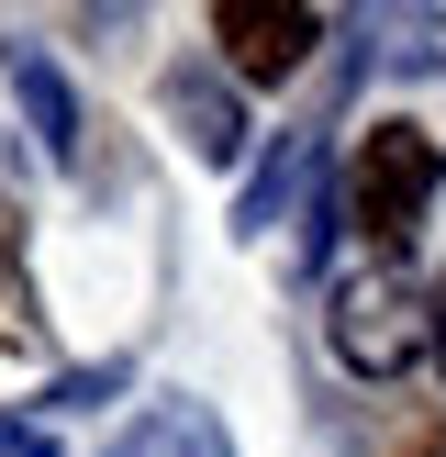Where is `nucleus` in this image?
<instances>
[{
	"mask_svg": "<svg viewBox=\"0 0 446 457\" xmlns=\"http://www.w3.org/2000/svg\"><path fill=\"white\" fill-rule=\"evenodd\" d=\"M424 212H435V134L424 123H368L357 134V168H346V223L379 257H401L424 235Z\"/></svg>",
	"mask_w": 446,
	"mask_h": 457,
	"instance_id": "nucleus-1",
	"label": "nucleus"
},
{
	"mask_svg": "<svg viewBox=\"0 0 446 457\" xmlns=\"http://www.w3.org/2000/svg\"><path fill=\"white\" fill-rule=\"evenodd\" d=\"M312 34H324V22H312L301 0H212V45L245 79H290V67L312 56Z\"/></svg>",
	"mask_w": 446,
	"mask_h": 457,
	"instance_id": "nucleus-2",
	"label": "nucleus"
},
{
	"mask_svg": "<svg viewBox=\"0 0 446 457\" xmlns=\"http://www.w3.org/2000/svg\"><path fill=\"white\" fill-rule=\"evenodd\" d=\"M424 346V324H413V302L401 290H379V279H357V290H334V357L346 369H401V357Z\"/></svg>",
	"mask_w": 446,
	"mask_h": 457,
	"instance_id": "nucleus-3",
	"label": "nucleus"
},
{
	"mask_svg": "<svg viewBox=\"0 0 446 457\" xmlns=\"http://www.w3.org/2000/svg\"><path fill=\"white\" fill-rule=\"evenodd\" d=\"M112 457H235V446H223V424L201 413V402H145Z\"/></svg>",
	"mask_w": 446,
	"mask_h": 457,
	"instance_id": "nucleus-4",
	"label": "nucleus"
},
{
	"mask_svg": "<svg viewBox=\"0 0 446 457\" xmlns=\"http://www.w3.org/2000/svg\"><path fill=\"white\" fill-rule=\"evenodd\" d=\"M12 79H22V112L45 123V145H56V156H78V101H67L56 56H34V45H12Z\"/></svg>",
	"mask_w": 446,
	"mask_h": 457,
	"instance_id": "nucleus-5",
	"label": "nucleus"
},
{
	"mask_svg": "<svg viewBox=\"0 0 446 457\" xmlns=\"http://www.w3.org/2000/svg\"><path fill=\"white\" fill-rule=\"evenodd\" d=\"M168 101H178V123H190V145L212 156V168H223V156L245 145V123H235V101H223V89H201V67H178V79H168Z\"/></svg>",
	"mask_w": 446,
	"mask_h": 457,
	"instance_id": "nucleus-6",
	"label": "nucleus"
},
{
	"mask_svg": "<svg viewBox=\"0 0 446 457\" xmlns=\"http://www.w3.org/2000/svg\"><path fill=\"white\" fill-rule=\"evenodd\" d=\"M0 457H56V446H45V424H22V413H0Z\"/></svg>",
	"mask_w": 446,
	"mask_h": 457,
	"instance_id": "nucleus-7",
	"label": "nucleus"
},
{
	"mask_svg": "<svg viewBox=\"0 0 446 457\" xmlns=\"http://www.w3.org/2000/svg\"><path fill=\"white\" fill-rule=\"evenodd\" d=\"M0 268H12V201H0Z\"/></svg>",
	"mask_w": 446,
	"mask_h": 457,
	"instance_id": "nucleus-8",
	"label": "nucleus"
},
{
	"mask_svg": "<svg viewBox=\"0 0 446 457\" xmlns=\"http://www.w3.org/2000/svg\"><path fill=\"white\" fill-rule=\"evenodd\" d=\"M435 369H446V302H435Z\"/></svg>",
	"mask_w": 446,
	"mask_h": 457,
	"instance_id": "nucleus-9",
	"label": "nucleus"
}]
</instances>
